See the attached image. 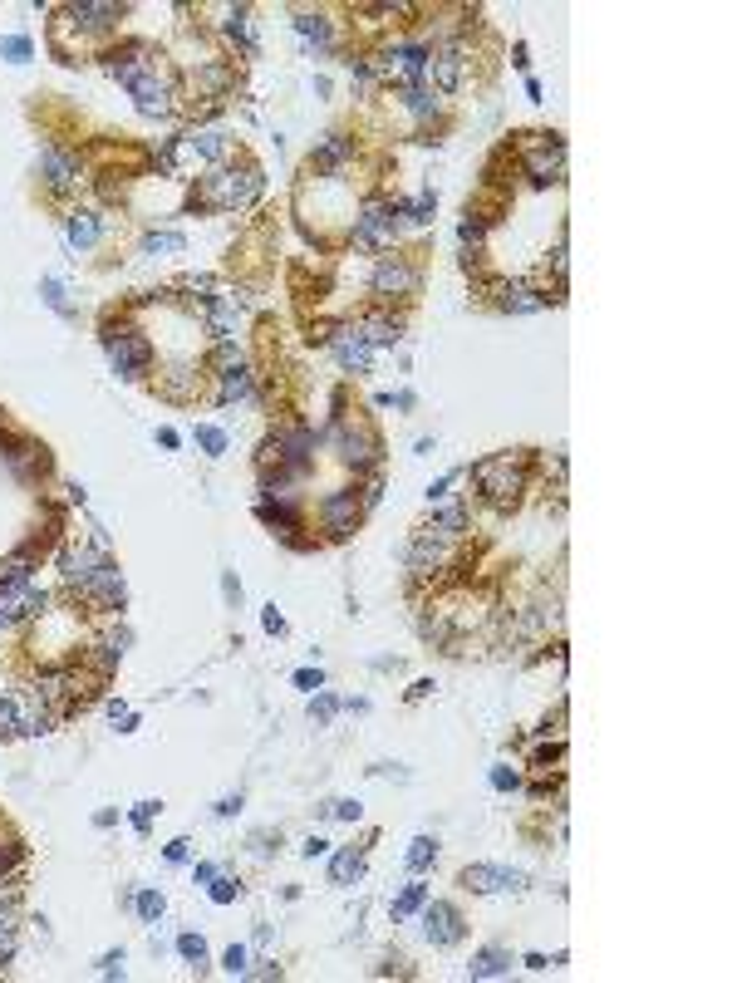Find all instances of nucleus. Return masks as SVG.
Returning <instances> with one entry per match:
<instances>
[{
	"instance_id": "obj_25",
	"label": "nucleus",
	"mask_w": 737,
	"mask_h": 983,
	"mask_svg": "<svg viewBox=\"0 0 737 983\" xmlns=\"http://www.w3.org/2000/svg\"><path fill=\"white\" fill-rule=\"evenodd\" d=\"M354 153H359V148H354V138L330 133V138L315 148V168H320V173H344V168L354 163Z\"/></svg>"
},
{
	"instance_id": "obj_33",
	"label": "nucleus",
	"mask_w": 737,
	"mask_h": 983,
	"mask_svg": "<svg viewBox=\"0 0 737 983\" xmlns=\"http://www.w3.org/2000/svg\"><path fill=\"white\" fill-rule=\"evenodd\" d=\"M507 969H511V954H507V949H482V954L467 964V974H472V979H502Z\"/></svg>"
},
{
	"instance_id": "obj_2",
	"label": "nucleus",
	"mask_w": 737,
	"mask_h": 983,
	"mask_svg": "<svg viewBox=\"0 0 737 983\" xmlns=\"http://www.w3.org/2000/svg\"><path fill=\"white\" fill-rule=\"evenodd\" d=\"M472 482L482 492V502H492L497 512H511L526 492V453H497L487 463L472 467Z\"/></svg>"
},
{
	"instance_id": "obj_31",
	"label": "nucleus",
	"mask_w": 737,
	"mask_h": 983,
	"mask_svg": "<svg viewBox=\"0 0 737 983\" xmlns=\"http://www.w3.org/2000/svg\"><path fill=\"white\" fill-rule=\"evenodd\" d=\"M222 30H227L231 45H241L246 55H256V25H251V10H246V5H231L227 20H222Z\"/></svg>"
},
{
	"instance_id": "obj_35",
	"label": "nucleus",
	"mask_w": 737,
	"mask_h": 983,
	"mask_svg": "<svg viewBox=\"0 0 737 983\" xmlns=\"http://www.w3.org/2000/svg\"><path fill=\"white\" fill-rule=\"evenodd\" d=\"M433 861H438V841H433V836H418V841L408 846V870H413V875H423Z\"/></svg>"
},
{
	"instance_id": "obj_51",
	"label": "nucleus",
	"mask_w": 737,
	"mask_h": 983,
	"mask_svg": "<svg viewBox=\"0 0 737 983\" xmlns=\"http://www.w3.org/2000/svg\"><path fill=\"white\" fill-rule=\"evenodd\" d=\"M516 782H521V777L507 772V767H497V772H492V787H497V792H507V787H516Z\"/></svg>"
},
{
	"instance_id": "obj_39",
	"label": "nucleus",
	"mask_w": 737,
	"mask_h": 983,
	"mask_svg": "<svg viewBox=\"0 0 737 983\" xmlns=\"http://www.w3.org/2000/svg\"><path fill=\"white\" fill-rule=\"evenodd\" d=\"M428 217H433V197H428V192H418V197L403 202V222H408V227H423Z\"/></svg>"
},
{
	"instance_id": "obj_18",
	"label": "nucleus",
	"mask_w": 737,
	"mask_h": 983,
	"mask_svg": "<svg viewBox=\"0 0 737 983\" xmlns=\"http://www.w3.org/2000/svg\"><path fill=\"white\" fill-rule=\"evenodd\" d=\"M330 349H335V359H340L344 374H364V369H369V359H374L369 340H364L354 325H340V330L330 335Z\"/></svg>"
},
{
	"instance_id": "obj_17",
	"label": "nucleus",
	"mask_w": 737,
	"mask_h": 983,
	"mask_svg": "<svg viewBox=\"0 0 737 983\" xmlns=\"http://www.w3.org/2000/svg\"><path fill=\"white\" fill-rule=\"evenodd\" d=\"M40 173H45V182H50L55 192H79V187H84L79 158H69L64 148H45V153H40Z\"/></svg>"
},
{
	"instance_id": "obj_1",
	"label": "nucleus",
	"mask_w": 737,
	"mask_h": 983,
	"mask_svg": "<svg viewBox=\"0 0 737 983\" xmlns=\"http://www.w3.org/2000/svg\"><path fill=\"white\" fill-rule=\"evenodd\" d=\"M109 74H114L118 84L133 94L138 114L168 118L172 109H177V89H172L168 69L158 64V55H153L148 45H128V50H114V55H109Z\"/></svg>"
},
{
	"instance_id": "obj_3",
	"label": "nucleus",
	"mask_w": 737,
	"mask_h": 983,
	"mask_svg": "<svg viewBox=\"0 0 737 983\" xmlns=\"http://www.w3.org/2000/svg\"><path fill=\"white\" fill-rule=\"evenodd\" d=\"M315 448H320V433L290 423V428H276V433L261 443V467L276 463L285 477H305L310 463H315Z\"/></svg>"
},
{
	"instance_id": "obj_40",
	"label": "nucleus",
	"mask_w": 737,
	"mask_h": 983,
	"mask_svg": "<svg viewBox=\"0 0 737 983\" xmlns=\"http://www.w3.org/2000/svg\"><path fill=\"white\" fill-rule=\"evenodd\" d=\"M177 954H182L192 969H202V964H207V944H202V934H182V939H177Z\"/></svg>"
},
{
	"instance_id": "obj_44",
	"label": "nucleus",
	"mask_w": 737,
	"mask_h": 983,
	"mask_svg": "<svg viewBox=\"0 0 737 983\" xmlns=\"http://www.w3.org/2000/svg\"><path fill=\"white\" fill-rule=\"evenodd\" d=\"M20 856H25L20 841H0V875H5V870H20Z\"/></svg>"
},
{
	"instance_id": "obj_27",
	"label": "nucleus",
	"mask_w": 737,
	"mask_h": 983,
	"mask_svg": "<svg viewBox=\"0 0 737 983\" xmlns=\"http://www.w3.org/2000/svg\"><path fill=\"white\" fill-rule=\"evenodd\" d=\"M123 644H128V630H118V635H109V639H99L89 654H84V664L99 674V679H109L118 669V659H123Z\"/></svg>"
},
{
	"instance_id": "obj_11",
	"label": "nucleus",
	"mask_w": 737,
	"mask_h": 983,
	"mask_svg": "<svg viewBox=\"0 0 737 983\" xmlns=\"http://www.w3.org/2000/svg\"><path fill=\"white\" fill-rule=\"evenodd\" d=\"M443 566H453V541H443L428 526H418L413 541H408V571L418 580H428V576H438Z\"/></svg>"
},
{
	"instance_id": "obj_58",
	"label": "nucleus",
	"mask_w": 737,
	"mask_h": 983,
	"mask_svg": "<svg viewBox=\"0 0 737 983\" xmlns=\"http://www.w3.org/2000/svg\"><path fill=\"white\" fill-rule=\"evenodd\" d=\"M187 846H192V841H172V846H168V861H187Z\"/></svg>"
},
{
	"instance_id": "obj_55",
	"label": "nucleus",
	"mask_w": 737,
	"mask_h": 983,
	"mask_svg": "<svg viewBox=\"0 0 737 983\" xmlns=\"http://www.w3.org/2000/svg\"><path fill=\"white\" fill-rule=\"evenodd\" d=\"M295 684H300V689H320V674H310V669H300V674H295Z\"/></svg>"
},
{
	"instance_id": "obj_46",
	"label": "nucleus",
	"mask_w": 737,
	"mask_h": 983,
	"mask_svg": "<svg viewBox=\"0 0 737 983\" xmlns=\"http://www.w3.org/2000/svg\"><path fill=\"white\" fill-rule=\"evenodd\" d=\"M222 969H227V974H246V949H241V944H231L227 954H222Z\"/></svg>"
},
{
	"instance_id": "obj_56",
	"label": "nucleus",
	"mask_w": 737,
	"mask_h": 983,
	"mask_svg": "<svg viewBox=\"0 0 737 983\" xmlns=\"http://www.w3.org/2000/svg\"><path fill=\"white\" fill-rule=\"evenodd\" d=\"M335 708H340V703H335V698H320V703H315V708H310V713H315V718H330V713H335Z\"/></svg>"
},
{
	"instance_id": "obj_4",
	"label": "nucleus",
	"mask_w": 737,
	"mask_h": 983,
	"mask_svg": "<svg viewBox=\"0 0 737 983\" xmlns=\"http://www.w3.org/2000/svg\"><path fill=\"white\" fill-rule=\"evenodd\" d=\"M261 192V173L256 168H212L202 177V207L212 212H236V207H251Z\"/></svg>"
},
{
	"instance_id": "obj_5",
	"label": "nucleus",
	"mask_w": 737,
	"mask_h": 983,
	"mask_svg": "<svg viewBox=\"0 0 737 983\" xmlns=\"http://www.w3.org/2000/svg\"><path fill=\"white\" fill-rule=\"evenodd\" d=\"M428 55H433V50H428L423 40H398V45H389V50H379V55L369 59V69H374V79L408 89V84H423Z\"/></svg>"
},
{
	"instance_id": "obj_43",
	"label": "nucleus",
	"mask_w": 737,
	"mask_h": 983,
	"mask_svg": "<svg viewBox=\"0 0 737 983\" xmlns=\"http://www.w3.org/2000/svg\"><path fill=\"white\" fill-rule=\"evenodd\" d=\"M197 443H202L212 458H222V453H227V433H222V428H197Z\"/></svg>"
},
{
	"instance_id": "obj_16",
	"label": "nucleus",
	"mask_w": 737,
	"mask_h": 983,
	"mask_svg": "<svg viewBox=\"0 0 737 983\" xmlns=\"http://www.w3.org/2000/svg\"><path fill=\"white\" fill-rule=\"evenodd\" d=\"M364 512V502L354 497V487H344V492H330L325 502H320V526L330 531V536H349L354 531V521Z\"/></svg>"
},
{
	"instance_id": "obj_45",
	"label": "nucleus",
	"mask_w": 737,
	"mask_h": 983,
	"mask_svg": "<svg viewBox=\"0 0 737 983\" xmlns=\"http://www.w3.org/2000/svg\"><path fill=\"white\" fill-rule=\"evenodd\" d=\"M212 900H217V905H231V900H236V880H227V875H212Z\"/></svg>"
},
{
	"instance_id": "obj_29",
	"label": "nucleus",
	"mask_w": 737,
	"mask_h": 983,
	"mask_svg": "<svg viewBox=\"0 0 737 983\" xmlns=\"http://www.w3.org/2000/svg\"><path fill=\"white\" fill-rule=\"evenodd\" d=\"M398 104H403L413 118H433L443 109V99H438L433 84H408V89H398Z\"/></svg>"
},
{
	"instance_id": "obj_53",
	"label": "nucleus",
	"mask_w": 737,
	"mask_h": 983,
	"mask_svg": "<svg viewBox=\"0 0 737 983\" xmlns=\"http://www.w3.org/2000/svg\"><path fill=\"white\" fill-rule=\"evenodd\" d=\"M300 851H305V856L315 861V856H325V851H330V841H325V836H310V841H305Z\"/></svg>"
},
{
	"instance_id": "obj_15",
	"label": "nucleus",
	"mask_w": 737,
	"mask_h": 983,
	"mask_svg": "<svg viewBox=\"0 0 737 983\" xmlns=\"http://www.w3.org/2000/svg\"><path fill=\"white\" fill-rule=\"evenodd\" d=\"M462 74H467V55H462V45H443V50H433V55H428V74H423V84L433 79V89H438V94H457V89H462Z\"/></svg>"
},
{
	"instance_id": "obj_24",
	"label": "nucleus",
	"mask_w": 737,
	"mask_h": 983,
	"mask_svg": "<svg viewBox=\"0 0 737 983\" xmlns=\"http://www.w3.org/2000/svg\"><path fill=\"white\" fill-rule=\"evenodd\" d=\"M236 295H217L212 305H207V315H202V325H207V335L217 340V345H231L236 340Z\"/></svg>"
},
{
	"instance_id": "obj_49",
	"label": "nucleus",
	"mask_w": 737,
	"mask_h": 983,
	"mask_svg": "<svg viewBox=\"0 0 737 983\" xmlns=\"http://www.w3.org/2000/svg\"><path fill=\"white\" fill-rule=\"evenodd\" d=\"M99 974H104V979H123V949H118V954H104Z\"/></svg>"
},
{
	"instance_id": "obj_20",
	"label": "nucleus",
	"mask_w": 737,
	"mask_h": 983,
	"mask_svg": "<svg viewBox=\"0 0 737 983\" xmlns=\"http://www.w3.org/2000/svg\"><path fill=\"white\" fill-rule=\"evenodd\" d=\"M104 561H109V556H104V546H74V551H64V561H59L64 585H69V590H79V585L94 576Z\"/></svg>"
},
{
	"instance_id": "obj_21",
	"label": "nucleus",
	"mask_w": 737,
	"mask_h": 983,
	"mask_svg": "<svg viewBox=\"0 0 737 983\" xmlns=\"http://www.w3.org/2000/svg\"><path fill=\"white\" fill-rule=\"evenodd\" d=\"M64 241H69L74 251H94V246L104 241V217H99V212H84V207L69 212V217H64Z\"/></svg>"
},
{
	"instance_id": "obj_6",
	"label": "nucleus",
	"mask_w": 737,
	"mask_h": 983,
	"mask_svg": "<svg viewBox=\"0 0 737 983\" xmlns=\"http://www.w3.org/2000/svg\"><path fill=\"white\" fill-rule=\"evenodd\" d=\"M408 222H403V202H364L354 217V246L359 251H389Z\"/></svg>"
},
{
	"instance_id": "obj_32",
	"label": "nucleus",
	"mask_w": 737,
	"mask_h": 983,
	"mask_svg": "<svg viewBox=\"0 0 737 983\" xmlns=\"http://www.w3.org/2000/svg\"><path fill=\"white\" fill-rule=\"evenodd\" d=\"M428 531L433 536H443V541H457L462 531H467V507H457V502H438V512L428 521Z\"/></svg>"
},
{
	"instance_id": "obj_13",
	"label": "nucleus",
	"mask_w": 737,
	"mask_h": 983,
	"mask_svg": "<svg viewBox=\"0 0 737 983\" xmlns=\"http://www.w3.org/2000/svg\"><path fill=\"white\" fill-rule=\"evenodd\" d=\"M423 286V276H418V266H408L403 256H379V266H374V290L384 295V300H408V295H418Z\"/></svg>"
},
{
	"instance_id": "obj_30",
	"label": "nucleus",
	"mask_w": 737,
	"mask_h": 983,
	"mask_svg": "<svg viewBox=\"0 0 737 983\" xmlns=\"http://www.w3.org/2000/svg\"><path fill=\"white\" fill-rule=\"evenodd\" d=\"M295 35L300 40H310V45H335V25H330V15H320V10H300L295 15Z\"/></svg>"
},
{
	"instance_id": "obj_36",
	"label": "nucleus",
	"mask_w": 737,
	"mask_h": 983,
	"mask_svg": "<svg viewBox=\"0 0 737 983\" xmlns=\"http://www.w3.org/2000/svg\"><path fill=\"white\" fill-rule=\"evenodd\" d=\"M20 708H25L20 694H0V738H15L20 733Z\"/></svg>"
},
{
	"instance_id": "obj_28",
	"label": "nucleus",
	"mask_w": 737,
	"mask_h": 983,
	"mask_svg": "<svg viewBox=\"0 0 737 983\" xmlns=\"http://www.w3.org/2000/svg\"><path fill=\"white\" fill-rule=\"evenodd\" d=\"M354 330L369 340V349H374V345H394L398 330H403V320H398V315H389V310H374V315H364Z\"/></svg>"
},
{
	"instance_id": "obj_9",
	"label": "nucleus",
	"mask_w": 737,
	"mask_h": 983,
	"mask_svg": "<svg viewBox=\"0 0 737 983\" xmlns=\"http://www.w3.org/2000/svg\"><path fill=\"white\" fill-rule=\"evenodd\" d=\"M104 345H109V364H114V374H123V379H143V374L153 369V340H148L143 330L109 335Z\"/></svg>"
},
{
	"instance_id": "obj_19",
	"label": "nucleus",
	"mask_w": 737,
	"mask_h": 983,
	"mask_svg": "<svg viewBox=\"0 0 737 983\" xmlns=\"http://www.w3.org/2000/svg\"><path fill=\"white\" fill-rule=\"evenodd\" d=\"M462 885H467V890H482V895H497V890H521L526 875H521V870H507V866H467L462 870Z\"/></svg>"
},
{
	"instance_id": "obj_54",
	"label": "nucleus",
	"mask_w": 737,
	"mask_h": 983,
	"mask_svg": "<svg viewBox=\"0 0 737 983\" xmlns=\"http://www.w3.org/2000/svg\"><path fill=\"white\" fill-rule=\"evenodd\" d=\"M45 300H50L55 310H64V290H59V281H45Z\"/></svg>"
},
{
	"instance_id": "obj_10",
	"label": "nucleus",
	"mask_w": 737,
	"mask_h": 983,
	"mask_svg": "<svg viewBox=\"0 0 737 983\" xmlns=\"http://www.w3.org/2000/svg\"><path fill=\"white\" fill-rule=\"evenodd\" d=\"M168 158L177 168H217L222 158H227V133H217V128H207V133H182V138H172Z\"/></svg>"
},
{
	"instance_id": "obj_8",
	"label": "nucleus",
	"mask_w": 737,
	"mask_h": 983,
	"mask_svg": "<svg viewBox=\"0 0 737 983\" xmlns=\"http://www.w3.org/2000/svg\"><path fill=\"white\" fill-rule=\"evenodd\" d=\"M521 153H526V177H531L536 187L561 182V173H566V148H561L556 133H526Z\"/></svg>"
},
{
	"instance_id": "obj_52",
	"label": "nucleus",
	"mask_w": 737,
	"mask_h": 983,
	"mask_svg": "<svg viewBox=\"0 0 737 983\" xmlns=\"http://www.w3.org/2000/svg\"><path fill=\"white\" fill-rule=\"evenodd\" d=\"M330 816H340V821H359V802H335Z\"/></svg>"
},
{
	"instance_id": "obj_14",
	"label": "nucleus",
	"mask_w": 737,
	"mask_h": 983,
	"mask_svg": "<svg viewBox=\"0 0 737 983\" xmlns=\"http://www.w3.org/2000/svg\"><path fill=\"white\" fill-rule=\"evenodd\" d=\"M74 595H79L89 610H118V605H123V571H118L114 561H104Z\"/></svg>"
},
{
	"instance_id": "obj_12",
	"label": "nucleus",
	"mask_w": 737,
	"mask_h": 983,
	"mask_svg": "<svg viewBox=\"0 0 737 983\" xmlns=\"http://www.w3.org/2000/svg\"><path fill=\"white\" fill-rule=\"evenodd\" d=\"M251 394H256V384H251L246 359H241L231 345H222L217 349V399H222V404H236V399H251Z\"/></svg>"
},
{
	"instance_id": "obj_7",
	"label": "nucleus",
	"mask_w": 737,
	"mask_h": 983,
	"mask_svg": "<svg viewBox=\"0 0 737 983\" xmlns=\"http://www.w3.org/2000/svg\"><path fill=\"white\" fill-rule=\"evenodd\" d=\"M335 453H340L344 467L369 472V467H379V458H384V443H379V433L364 418H340L335 423Z\"/></svg>"
},
{
	"instance_id": "obj_38",
	"label": "nucleus",
	"mask_w": 737,
	"mask_h": 983,
	"mask_svg": "<svg viewBox=\"0 0 737 983\" xmlns=\"http://www.w3.org/2000/svg\"><path fill=\"white\" fill-rule=\"evenodd\" d=\"M330 875H335V885H349V880L359 875V851H354V846H344L340 856L330 861Z\"/></svg>"
},
{
	"instance_id": "obj_41",
	"label": "nucleus",
	"mask_w": 737,
	"mask_h": 983,
	"mask_svg": "<svg viewBox=\"0 0 737 983\" xmlns=\"http://www.w3.org/2000/svg\"><path fill=\"white\" fill-rule=\"evenodd\" d=\"M423 900H428V885H408V890L394 900V915H398V920H403V915H413Z\"/></svg>"
},
{
	"instance_id": "obj_22",
	"label": "nucleus",
	"mask_w": 737,
	"mask_h": 983,
	"mask_svg": "<svg viewBox=\"0 0 737 983\" xmlns=\"http://www.w3.org/2000/svg\"><path fill=\"white\" fill-rule=\"evenodd\" d=\"M64 15H69L79 30H114L118 20H123V10L109 5V0H74Z\"/></svg>"
},
{
	"instance_id": "obj_57",
	"label": "nucleus",
	"mask_w": 737,
	"mask_h": 983,
	"mask_svg": "<svg viewBox=\"0 0 737 983\" xmlns=\"http://www.w3.org/2000/svg\"><path fill=\"white\" fill-rule=\"evenodd\" d=\"M266 630H271V635H281V630H285V620H281V615H276V605L266 610Z\"/></svg>"
},
{
	"instance_id": "obj_23",
	"label": "nucleus",
	"mask_w": 737,
	"mask_h": 983,
	"mask_svg": "<svg viewBox=\"0 0 737 983\" xmlns=\"http://www.w3.org/2000/svg\"><path fill=\"white\" fill-rule=\"evenodd\" d=\"M423 929H428L433 944H457V939H462V915H457V905L433 900V905L423 910Z\"/></svg>"
},
{
	"instance_id": "obj_34",
	"label": "nucleus",
	"mask_w": 737,
	"mask_h": 983,
	"mask_svg": "<svg viewBox=\"0 0 737 983\" xmlns=\"http://www.w3.org/2000/svg\"><path fill=\"white\" fill-rule=\"evenodd\" d=\"M502 305H507L511 315H536L546 305V295H536L531 286H507L502 290Z\"/></svg>"
},
{
	"instance_id": "obj_48",
	"label": "nucleus",
	"mask_w": 737,
	"mask_h": 983,
	"mask_svg": "<svg viewBox=\"0 0 737 983\" xmlns=\"http://www.w3.org/2000/svg\"><path fill=\"white\" fill-rule=\"evenodd\" d=\"M138 915L143 920H158L163 915V895H138Z\"/></svg>"
},
{
	"instance_id": "obj_37",
	"label": "nucleus",
	"mask_w": 737,
	"mask_h": 983,
	"mask_svg": "<svg viewBox=\"0 0 737 983\" xmlns=\"http://www.w3.org/2000/svg\"><path fill=\"white\" fill-rule=\"evenodd\" d=\"M182 246H187V241L177 232H148L143 236V256H177Z\"/></svg>"
},
{
	"instance_id": "obj_26",
	"label": "nucleus",
	"mask_w": 737,
	"mask_h": 983,
	"mask_svg": "<svg viewBox=\"0 0 737 983\" xmlns=\"http://www.w3.org/2000/svg\"><path fill=\"white\" fill-rule=\"evenodd\" d=\"M158 389L172 404H192L197 399V364H172L168 374H158Z\"/></svg>"
},
{
	"instance_id": "obj_50",
	"label": "nucleus",
	"mask_w": 737,
	"mask_h": 983,
	"mask_svg": "<svg viewBox=\"0 0 737 983\" xmlns=\"http://www.w3.org/2000/svg\"><path fill=\"white\" fill-rule=\"evenodd\" d=\"M153 811H158V802H138V807H133V826H138V831H148Z\"/></svg>"
},
{
	"instance_id": "obj_47",
	"label": "nucleus",
	"mask_w": 737,
	"mask_h": 983,
	"mask_svg": "<svg viewBox=\"0 0 737 983\" xmlns=\"http://www.w3.org/2000/svg\"><path fill=\"white\" fill-rule=\"evenodd\" d=\"M197 84H207V89H222V84H227V69H222V64H207V69L197 74Z\"/></svg>"
},
{
	"instance_id": "obj_42",
	"label": "nucleus",
	"mask_w": 737,
	"mask_h": 983,
	"mask_svg": "<svg viewBox=\"0 0 737 983\" xmlns=\"http://www.w3.org/2000/svg\"><path fill=\"white\" fill-rule=\"evenodd\" d=\"M0 55L10 59V64H25L35 50H30V40H25V35H5V40H0Z\"/></svg>"
}]
</instances>
